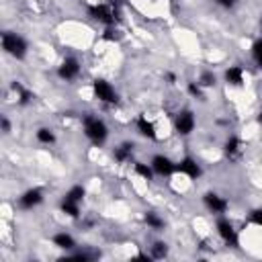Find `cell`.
Segmentation results:
<instances>
[{
    "instance_id": "6da1fadb",
    "label": "cell",
    "mask_w": 262,
    "mask_h": 262,
    "mask_svg": "<svg viewBox=\"0 0 262 262\" xmlns=\"http://www.w3.org/2000/svg\"><path fill=\"white\" fill-rule=\"evenodd\" d=\"M80 125H82V135L94 147H102L111 137V127L104 121V117H100L98 113H82Z\"/></svg>"
},
{
    "instance_id": "7a4b0ae2",
    "label": "cell",
    "mask_w": 262,
    "mask_h": 262,
    "mask_svg": "<svg viewBox=\"0 0 262 262\" xmlns=\"http://www.w3.org/2000/svg\"><path fill=\"white\" fill-rule=\"evenodd\" d=\"M0 43H2V51L6 57H12L14 61H23L29 51H31V45L27 41V37L18 31H12V29H4L2 35H0Z\"/></svg>"
},
{
    "instance_id": "3957f363",
    "label": "cell",
    "mask_w": 262,
    "mask_h": 262,
    "mask_svg": "<svg viewBox=\"0 0 262 262\" xmlns=\"http://www.w3.org/2000/svg\"><path fill=\"white\" fill-rule=\"evenodd\" d=\"M90 92H92V98L98 104H102V106H117L119 104V90H117V86L111 80L102 78V76H98V78H94L90 82Z\"/></svg>"
},
{
    "instance_id": "277c9868",
    "label": "cell",
    "mask_w": 262,
    "mask_h": 262,
    "mask_svg": "<svg viewBox=\"0 0 262 262\" xmlns=\"http://www.w3.org/2000/svg\"><path fill=\"white\" fill-rule=\"evenodd\" d=\"M196 125H199V119H196V113L192 108L180 106L172 113V129L180 139L190 137L196 131Z\"/></svg>"
},
{
    "instance_id": "5b68a950",
    "label": "cell",
    "mask_w": 262,
    "mask_h": 262,
    "mask_svg": "<svg viewBox=\"0 0 262 262\" xmlns=\"http://www.w3.org/2000/svg\"><path fill=\"white\" fill-rule=\"evenodd\" d=\"M215 233L219 242L227 248H237L239 246V229L231 221L229 215H217L215 217Z\"/></svg>"
},
{
    "instance_id": "8992f818",
    "label": "cell",
    "mask_w": 262,
    "mask_h": 262,
    "mask_svg": "<svg viewBox=\"0 0 262 262\" xmlns=\"http://www.w3.org/2000/svg\"><path fill=\"white\" fill-rule=\"evenodd\" d=\"M82 72H84V66L78 55H63L55 66V76L66 84H74L82 76Z\"/></svg>"
},
{
    "instance_id": "52a82bcc",
    "label": "cell",
    "mask_w": 262,
    "mask_h": 262,
    "mask_svg": "<svg viewBox=\"0 0 262 262\" xmlns=\"http://www.w3.org/2000/svg\"><path fill=\"white\" fill-rule=\"evenodd\" d=\"M45 203V190L41 186H29L20 190L14 199V209L18 211H35Z\"/></svg>"
},
{
    "instance_id": "ba28073f",
    "label": "cell",
    "mask_w": 262,
    "mask_h": 262,
    "mask_svg": "<svg viewBox=\"0 0 262 262\" xmlns=\"http://www.w3.org/2000/svg\"><path fill=\"white\" fill-rule=\"evenodd\" d=\"M201 203H203L205 211L211 213L213 217H217V215H229V209H231V201L225 194L217 192V190H205L201 194Z\"/></svg>"
},
{
    "instance_id": "9c48e42d",
    "label": "cell",
    "mask_w": 262,
    "mask_h": 262,
    "mask_svg": "<svg viewBox=\"0 0 262 262\" xmlns=\"http://www.w3.org/2000/svg\"><path fill=\"white\" fill-rule=\"evenodd\" d=\"M203 174H205L203 164H201L194 156L184 154V156H180V158L176 160V176H182L184 180L196 182V180L203 178Z\"/></svg>"
},
{
    "instance_id": "30bf717a",
    "label": "cell",
    "mask_w": 262,
    "mask_h": 262,
    "mask_svg": "<svg viewBox=\"0 0 262 262\" xmlns=\"http://www.w3.org/2000/svg\"><path fill=\"white\" fill-rule=\"evenodd\" d=\"M149 166L151 170L156 172V176L160 178H170L176 174V160L170 156V154H164V151H156L149 156Z\"/></svg>"
},
{
    "instance_id": "8fae6325",
    "label": "cell",
    "mask_w": 262,
    "mask_h": 262,
    "mask_svg": "<svg viewBox=\"0 0 262 262\" xmlns=\"http://www.w3.org/2000/svg\"><path fill=\"white\" fill-rule=\"evenodd\" d=\"M221 78L227 88H244L248 82V70L242 63H229L223 68Z\"/></svg>"
},
{
    "instance_id": "7c38bea8",
    "label": "cell",
    "mask_w": 262,
    "mask_h": 262,
    "mask_svg": "<svg viewBox=\"0 0 262 262\" xmlns=\"http://www.w3.org/2000/svg\"><path fill=\"white\" fill-rule=\"evenodd\" d=\"M135 143L131 141V139H125V141H121V143H117L115 147H113V151H111V156H113V162L117 164V166H131L137 158H135Z\"/></svg>"
},
{
    "instance_id": "4fadbf2b",
    "label": "cell",
    "mask_w": 262,
    "mask_h": 262,
    "mask_svg": "<svg viewBox=\"0 0 262 262\" xmlns=\"http://www.w3.org/2000/svg\"><path fill=\"white\" fill-rule=\"evenodd\" d=\"M133 127H135V133H137L139 137L147 139V141H158V139H160V133H158L156 123H154L145 113H141V115L135 117Z\"/></svg>"
},
{
    "instance_id": "5bb4252c",
    "label": "cell",
    "mask_w": 262,
    "mask_h": 262,
    "mask_svg": "<svg viewBox=\"0 0 262 262\" xmlns=\"http://www.w3.org/2000/svg\"><path fill=\"white\" fill-rule=\"evenodd\" d=\"M49 242H51V246H53L55 250H61V252H66V254H70V252H74V250H78V248H80V246H78L76 235H74V233H70L68 229L53 231V233H51V237H49Z\"/></svg>"
},
{
    "instance_id": "9a60e30c",
    "label": "cell",
    "mask_w": 262,
    "mask_h": 262,
    "mask_svg": "<svg viewBox=\"0 0 262 262\" xmlns=\"http://www.w3.org/2000/svg\"><path fill=\"white\" fill-rule=\"evenodd\" d=\"M221 151H223V156H225L227 160L239 158V156L244 154V141H242V137L235 135V133H229V135L223 139V143H221Z\"/></svg>"
},
{
    "instance_id": "2e32d148",
    "label": "cell",
    "mask_w": 262,
    "mask_h": 262,
    "mask_svg": "<svg viewBox=\"0 0 262 262\" xmlns=\"http://www.w3.org/2000/svg\"><path fill=\"white\" fill-rule=\"evenodd\" d=\"M141 221H143V225H145L149 231L162 233V231L166 229V219H164V215L158 213V211H154V209L143 211V213H141Z\"/></svg>"
},
{
    "instance_id": "e0dca14e",
    "label": "cell",
    "mask_w": 262,
    "mask_h": 262,
    "mask_svg": "<svg viewBox=\"0 0 262 262\" xmlns=\"http://www.w3.org/2000/svg\"><path fill=\"white\" fill-rule=\"evenodd\" d=\"M57 211L61 215H66L68 219H80L84 213H82V203L78 201H72L68 196H61L59 203H57Z\"/></svg>"
},
{
    "instance_id": "ac0fdd59",
    "label": "cell",
    "mask_w": 262,
    "mask_h": 262,
    "mask_svg": "<svg viewBox=\"0 0 262 262\" xmlns=\"http://www.w3.org/2000/svg\"><path fill=\"white\" fill-rule=\"evenodd\" d=\"M35 141L39 143V145H45V147H51V145H55L57 143V133H55V129L53 127H49V125H39V127H35Z\"/></svg>"
},
{
    "instance_id": "d6986e66",
    "label": "cell",
    "mask_w": 262,
    "mask_h": 262,
    "mask_svg": "<svg viewBox=\"0 0 262 262\" xmlns=\"http://www.w3.org/2000/svg\"><path fill=\"white\" fill-rule=\"evenodd\" d=\"M131 174L135 176V178H139V180H143V182H154L158 176H156V172L151 170V166H149V162H143V160H135L131 166Z\"/></svg>"
},
{
    "instance_id": "ffe728a7",
    "label": "cell",
    "mask_w": 262,
    "mask_h": 262,
    "mask_svg": "<svg viewBox=\"0 0 262 262\" xmlns=\"http://www.w3.org/2000/svg\"><path fill=\"white\" fill-rule=\"evenodd\" d=\"M168 254H170L168 242H164V239H154V242L149 244V256H151V260L168 258Z\"/></svg>"
},
{
    "instance_id": "44dd1931",
    "label": "cell",
    "mask_w": 262,
    "mask_h": 262,
    "mask_svg": "<svg viewBox=\"0 0 262 262\" xmlns=\"http://www.w3.org/2000/svg\"><path fill=\"white\" fill-rule=\"evenodd\" d=\"M63 196H68V199H72V201H78V203H84L86 196H88V188H86L82 182H76V184H72V186L63 192Z\"/></svg>"
},
{
    "instance_id": "7402d4cb",
    "label": "cell",
    "mask_w": 262,
    "mask_h": 262,
    "mask_svg": "<svg viewBox=\"0 0 262 262\" xmlns=\"http://www.w3.org/2000/svg\"><path fill=\"white\" fill-rule=\"evenodd\" d=\"M250 59L252 63L262 72V37H256L250 43Z\"/></svg>"
},
{
    "instance_id": "603a6c76",
    "label": "cell",
    "mask_w": 262,
    "mask_h": 262,
    "mask_svg": "<svg viewBox=\"0 0 262 262\" xmlns=\"http://www.w3.org/2000/svg\"><path fill=\"white\" fill-rule=\"evenodd\" d=\"M186 94H188L190 98H194V100H201V102L207 100V90H205L196 80L186 82Z\"/></svg>"
},
{
    "instance_id": "cb8c5ba5",
    "label": "cell",
    "mask_w": 262,
    "mask_h": 262,
    "mask_svg": "<svg viewBox=\"0 0 262 262\" xmlns=\"http://www.w3.org/2000/svg\"><path fill=\"white\" fill-rule=\"evenodd\" d=\"M196 82H199L205 90H211V88H215V86H217V76L213 74V70H205V72H201V74H199Z\"/></svg>"
},
{
    "instance_id": "d4e9b609",
    "label": "cell",
    "mask_w": 262,
    "mask_h": 262,
    "mask_svg": "<svg viewBox=\"0 0 262 262\" xmlns=\"http://www.w3.org/2000/svg\"><path fill=\"white\" fill-rule=\"evenodd\" d=\"M246 223H248V225H254V227H258V229H262V205L248 211Z\"/></svg>"
},
{
    "instance_id": "484cf974",
    "label": "cell",
    "mask_w": 262,
    "mask_h": 262,
    "mask_svg": "<svg viewBox=\"0 0 262 262\" xmlns=\"http://www.w3.org/2000/svg\"><path fill=\"white\" fill-rule=\"evenodd\" d=\"M0 123H2V133L8 137V135H10V131H12V125H10V119H8V115H6V113L2 115Z\"/></svg>"
},
{
    "instance_id": "4316f807",
    "label": "cell",
    "mask_w": 262,
    "mask_h": 262,
    "mask_svg": "<svg viewBox=\"0 0 262 262\" xmlns=\"http://www.w3.org/2000/svg\"><path fill=\"white\" fill-rule=\"evenodd\" d=\"M256 123H258V125H262V111L256 115Z\"/></svg>"
},
{
    "instance_id": "83f0119b",
    "label": "cell",
    "mask_w": 262,
    "mask_h": 262,
    "mask_svg": "<svg viewBox=\"0 0 262 262\" xmlns=\"http://www.w3.org/2000/svg\"><path fill=\"white\" fill-rule=\"evenodd\" d=\"M33 2H39V0H33Z\"/></svg>"
}]
</instances>
